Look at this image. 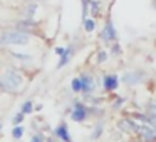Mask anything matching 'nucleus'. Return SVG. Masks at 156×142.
I'll return each mask as SVG.
<instances>
[{"label": "nucleus", "instance_id": "1", "mask_svg": "<svg viewBox=\"0 0 156 142\" xmlns=\"http://www.w3.org/2000/svg\"><path fill=\"white\" fill-rule=\"evenodd\" d=\"M20 85H22V75L19 72L9 69V70L0 74V87L4 89V90L15 92L20 89Z\"/></svg>", "mask_w": 156, "mask_h": 142}, {"label": "nucleus", "instance_id": "2", "mask_svg": "<svg viewBox=\"0 0 156 142\" xmlns=\"http://www.w3.org/2000/svg\"><path fill=\"white\" fill-rule=\"evenodd\" d=\"M29 42V35L24 30H10V32H4L0 37V44H27Z\"/></svg>", "mask_w": 156, "mask_h": 142}, {"label": "nucleus", "instance_id": "3", "mask_svg": "<svg viewBox=\"0 0 156 142\" xmlns=\"http://www.w3.org/2000/svg\"><path fill=\"white\" fill-rule=\"evenodd\" d=\"M101 39L106 40V42H111V40L116 39V30H114V25H112L111 20L106 22L104 29H102V32H101Z\"/></svg>", "mask_w": 156, "mask_h": 142}, {"label": "nucleus", "instance_id": "4", "mask_svg": "<svg viewBox=\"0 0 156 142\" xmlns=\"http://www.w3.org/2000/svg\"><path fill=\"white\" fill-rule=\"evenodd\" d=\"M86 107L82 104H79V102H76V105H74V110H72V114H71V117H72V120H76V122H82L86 119Z\"/></svg>", "mask_w": 156, "mask_h": 142}, {"label": "nucleus", "instance_id": "5", "mask_svg": "<svg viewBox=\"0 0 156 142\" xmlns=\"http://www.w3.org/2000/svg\"><path fill=\"white\" fill-rule=\"evenodd\" d=\"M79 79H81V85H82L81 92L91 94V92L94 90V80H92V77L91 75H82V77H79Z\"/></svg>", "mask_w": 156, "mask_h": 142}, {"label": "nucleus", "instance_id": "6", "mask_svg": "<svg viewBox=\"0 0 156 142\" xmlns=\"http://www.w3.org/2000/svg\"><path fill=\"white\" fill-rule=\"evenodd\" d=\"M55 134H57V137L61 139V140L64 142H71V137H69V132H67V125L66 124H61L57 129H55Z\"/></svg>", "mask_w": 156, "mask_h": 142}, {"label": "nucleus", "instance_id": "7", "mask_svg": "<svg viewBox=\"0 0 156 142\" xmlns=\"http://www.w3.org/2000/svg\"><path fill=\"white\" fill-rule=\"evenodd\" d=\"M116 87H118V77L116 75H106L104 77V89L114 90Z\"/></svg>", "mask_w": 156, "mask_h": 142}, {"label": "nucleus", "instance_id": "8", "mask_svg": "<svg viewBox=\"0 0 156 142\" xmlns=\"http://www.w3.org/2000/svg\"><path fill=\"white\" fill-rule=\"evenodd\" d=\"M141 79H143V74H138V72H128V74H124V82H128V84H136Z\"/></svg>", "mask_w": 156, "mask_h": 142}, {"label": "nucleus", "instance_id": "9", "mask_svg": "<svg viewBox=\"0 0 156 142\" xmlns=\"http://www.w3.org/2000/svg\"><path fill=\"white\" fill-rule=\"evenodd\" d=\"M71 52H72V49H71V47H69V49H66V54H64V55H61V62L57 64V69H62V67H64V65L69 62V57H71Z\"/></svg>", "mask_w": 156, "mask_h": 142}, {"label": "nucleus", "instance_id": "10", "mask_svg": "<svg viewBox=\"0 0 156 142\" xmlns=\"http://www.w3.org/2000/svg\"><path fill=\"white\" fill-rule=\"evenodd\" d=\"M119 125H121L124 130H128V132L136 130V124H134L133 120H121V122H119Z\"/></svg>", "mask_w": 156, "mask_h": 142}, {"label": "nucleus", "instance_id": "11", "mask_svg": "<svg viewBox=\"0 0 156 142\" xmlns=\"http://www.w3.org/2000/svg\"><path fill=\"white\" fill-rule=\"evenodd\" d=\"M22 135H24V127H20V125H15V127L12 129V137H14V139H20Z\"/></svg>", "mask_w": 156, "mask_h": 142}, {"label": "nucleus", "instance_id": "12", "mask_svg": "<svg viewBox=\"0 0 156 142\" xmlns=\"http://www.w3.org/2000/svg\"><path fill=\"white\" fill-rule=\"evenodd\" d=\"M22 114H30L32 112V100H27L24 105H22Z\"/></svg>", "mask_w": 156, "mask_h": 142}, {"label": "nucleus", "instance_id": "13", "mask_svg": "<svg viewBox=\"0 0 156 142\" xmlns=\"http://www.w3.org/2000/svg\"><path fill=\"white\" fill-rule=\"evenodd\" d=\"M71 85H72V90H74V92H81V89H82V85H81V79H74Z\"/></svg>", "mask_w": 156, "mask_h": 142}, {"label": "nucleus", "instance_id": "14", "mask_svg": "<svg viewBox=\"0 0 156 142\" xmlns=\"http://www.w3.org/2000/svg\"><path fill=\"white\" fill-rule=\"evenodd\" d=\"M84 29L87 32H92L94 30V20H91V19H86L84 20Z\"/></svg>", "mask_w": 156, "mask_h": 142}, {"label": "nucleus", "instance_id": "15", "mask_svg": "<svg viewBox=\"0 0 156 142\" xmlns=\"http://www.w3.org/2000/svg\"><path fill=\"white\" fill-rule=\"evenodd\" d=\"M35 10H37V5H35V4L29 5V8H27V17H32V15L35 14Z\"/></svg>", "mask_w": 156, "mask_h": 142}, {"label": "nucleus", "instance_id": "16", "mask_svg": "<svg viewBox=\"0 0 156 142\" xmlns=\"http://www.w3.org/2000/svg\"><path fill=\"white\" fill-rule=\"evenodd\" d=\"M22 120H24V114L20 112V114H17V115H15V117H14V120H12V122H14V125H19Z\"/></svg>", "mask_w": 156, "mask_h": 142}, {"label": "nucleus", "instance_id": "17", "mask_svg": "<svg viewBox=\"0 0 156 142\" xmlns=\"http://www.w3.org/2000/svg\"><path fill=\"white\" fill-rule=\"evenodd\" d=\"M30 142H44V137H42V135H34V137L30 139Z\"/></svg>", "mask_w": 156, "mask_h": 142}, {"label": "nucleus", "instance_id": "18", "mask_svg": "<svg viewBox=\"0 0 156 142\" xmlns=\"http://www.w3.org/2000/svg\"><path fill=\"white\" fill-rule=\"evenodd\" d=\"M98 59H99V62H104L106 59H108V54H106V52H99Z\"/></svg>", "mask_w": 156, "mask_h": 142}, {"label": "nucleus", "instance_id": "19", "mask_svg": "<svg viewBox=\"0 0 156 142\" xmlns=\"http://www.w3.org/2000/svg\"><path fill=\"white\" fill-rule=\"evenodd\" d=\"M55 54H57V55H64V54H66V49L57 47V49H55Z\"/></svg>", "mask_w": 156, "mask_h": 142}, {"label": "nucleus", "instance_id": "20", "mask_svg": "<svg viewBox=\"0 0 156 142\" xmlns=\"http://www.w3.org/2000/svg\"><path fill=\"white\" fill-rule=\"evenodd\" d=\"M17 59H29V55H22V54H14Z\"/></svg>", "mask_w": 156, "mask_h": 142}, {"label": "nucleus", "instance_id": "21", "mask_svg": "<svg viewBox=\"0 0 156 142\" xmlns=\"http://www.w3.org/2000/svg\"><path fill=\"white\" fill-rule=\"evenodd\" d=\"M45 2H47V0H45Z\"/></svg>", "mask_w": 156, "mask_h": 142}]
</instances>
